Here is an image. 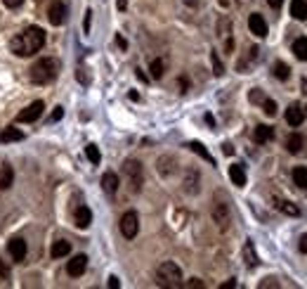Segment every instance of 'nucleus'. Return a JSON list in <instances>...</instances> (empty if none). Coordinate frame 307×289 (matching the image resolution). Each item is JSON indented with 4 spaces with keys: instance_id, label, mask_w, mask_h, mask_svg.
<instances>
[{
    "instance_id": "1",
    "label": "nucleus",
    "mask_w": 307,
    "mask_h": 289,
    "mask_svg": "<svg viewBox=\"0 0 307 289\" xmlns=\"http://www.w3.org/2000/svg\"><path fill=\"white\" fill-rule=\"evenodd\" d=\"M45 45V31L40 26H29L22 33H17L15 38L10 40V50L19 57H31L40 52Z\"/></svg>"
},
{
    "instance_id": "2",
    "label": "nucleus",
    "mask_w": 307,
    "mask_h": 289,
    "mask_svg": "<svg viewBox=\"0 0 307 289\" xmlns=\"http://www.w3.org/2000/svg\"><path fill=\"white\" fill-rule=\"evenodd\" d=\"M59 69H61L59 60H54V57H43V60H38V62L31 67L29 76L33 83L45 86V83H50V81H54V78L59 76Z\"/></svg>"
},
{
    "instance_id": "3",
    "label": "nucleus",
    "mask_w": 307,
    "mask_h": 289,
    "mask_svg": "<svg viewBox=\"0 0 307 289\" xmlns=\"http://www.w3.org/2000/svg\"><path fill=\"white\" fill-rule=\"evenodd\" d=\"M156 284H159V287H166V289L182 287L184 282H182V270H180V266L173 263V261L161 263V266L156 268Z\"/></svg>"
},
{
    "instance_id": "4",
    "label": "nucleus",
    "mask_w": 307,
    "mask_h": 289,
    "mask_svg": "<svg viewBox=\"0 0 307 289\" xmlns=\"http://www.w3.org/2000/svg\"><path fill=\"white\" fill-rule=\"evenodd\" d=\"M123 176H125L128 185H130V192H139V190H142L144 168H142V164H139L137 159H128V161L123 164Z\"/></svg>"
},
{
    "instance_id": "5",
    "label": "nucleus",
    "mask_w": 307,
    "mask_h": 289,
    "mask_svg": "<svg viewBox=\"0 0 307 289\" xmlns=\"http://www.w3.org/2000/svg\"><path fill=\"white\" fill-rule=\"evenodd\" d=\"M213 220L217 223V225L227 227L229 225V204H227V199H220V197H215V204H213Z\"/></svg>"
},
{
    "instance_id": "6",
    "label": "nucleus",
    "mask_w": 307,
    "mask_h": 289,
    "mask_svg": "<svg viewBox=\"0 0 307 289\" xmlns=\"http://www.w3.org/2000/svg\"><path fill=\"white\" fill-rule=\"evenodd\" d=\"M139 230V218H137V213L135 211H128V213H123V218H121V233L125 240H132L135 235H137Z\"/></svg>"
},
{
    "instance_id": "7",
    "label": "nucleus",
    "mask_w": 307,
    "mask_h": 289,
    "mask_svg": "<svg viewBox=\"0 0 307 289\" xmlns=\"http://www.w3.org/2000/svg\"><path fill=\"white\" fill-rule=\"evenodd\" d=\"M47 19H50L52 26H61V24L66 22V5H64L61 0L50 3V8H47Z\"/></svg>"
},
{
    "instance_id": "8",
    "label": "nucleus",
    "mask_w": 307,
    "mask_h": 289,
    "mask_svg": "<svg viewBox=\"0 0 307 289\" xmlns=\"http://www.w3.org/2000/svg\"><path fill=\"white\" fill-rule=\"evenodd\" d=\"M43 109H45V104L38 100V102H33V104H29L24 111H19V117L17 119H19L22 124H31V121H36V119L43 114Z\"/></svg>"
},
{
    "instance_id": "9",
    "label": "nucleus",
    "mask_w": 307,
    "mask_h": 289,
    "mask_svg": "<svg viewBox=\"0 0 307 289\" xmlns=\"http://www.w3.org/2000/svg\"><path fill=\"white\" fill-rule=\"evenodd\" d=\"M248 29H251V33L258 36V38H265V36H267V22H265L262 15H258V12H253V15L248 17Z\"/></svg>"
},
{
    "instance_id": "10",
    "label": "nucleus",
    "mask_w": 307,
    "mask_h": 289,
    "mask_svg": "<svg viewBox=\"0 0 307 289\" xmlns=\"http://www.w3.org/2000/svg\"><path fill=\"white\" fill-rule=\"evenodd\" d=\"M85 268H88V256L78 254V256H73L69 263H66V273H69L71 277H81V275L85 273Z\"/></svg>"
},
{
    "instance_id": "11",
    "label": "nucleus",
    "mask_w": 307,
    "mask_h": 289,
    "mask_svg": "<svg viewBox=\"0 0 307 289\" xmlns=\"http://www.w3.org/2000/svg\"><path fill=\"white\" fill-rule=\"evenodd\" d=\"M8 251H10V256H12V261L22 263L24 258H26V242L19 240V237H15V240L8 242Z\"/></svg>"
},
{
    "instance_id": "12",
    "label": "nucleus",
    "mask_w": 307,
    "mask_h": 289,
    "mask_svg": "<svg viewBox=\"0 0 307 289\" xmlns=\"http://www.w3.org/2000/svg\"><path fill=\"white\" fill-rule=\"evenodd\" d=\"M286 121H288V126L298 128V126L305 121V111H302V107H300V104H291V107L286 109Z\"/></svg>"
},
{
    "instance_id": "13",
    "label": "nucleus",
    "mask_w": 307,
    "mask_h": 289,
    "mask_svg": "<svg viewBox=\"0 0 307 289\" xmlns=\"http://www.w3.org/2000/svg\"><path fill=\"white\" fill-rule=\"evenodd\" d=\"M73 218H76V225L81 227V230H85V227H90V223H92V211L83 204V206H78L76 209Z\"/></svg>"
},
{
    "instance_id": "14",
    "label": "nucleus",
    "mask_w": 307,
    "mask_h": 289,
    "mask_svg": "<svg viewBox=\"0 0 307 289\" xmlns=\"http://www.w3.org/2000/svg\"><path fill=\"white\" fill-rule=\"evenodd\" d=\"M274 138V128L272 126H255V131H253V140L258 142V145H262V142H269Z\"/></svg>"
},
{
    "instance_id": "15",
    "label": "nucleus",
    "mask_w": 307,
    "mask_h": 289,
    "mask_svg": "<svg viewBox=\"0 0 307 289\" xmlns=\"http://www.w3.org/2000/svg\"><path fill=\"white\" fill-rule=\"evenodd\" d=\"M118 176L116 173H111V171H107L104 176H102V190L107 192V195H116V190H118Z\"/></svg>"
},
{
    "instance_id": "16",
    "label": "nucleus",
    "mask_w": 307,
    "mask_h": 289,
    "mask_svg": "<svg viewBox=\"0 0 307 289\" xmlns=\"http://www.w3.org/2000/svg\"><path fill=\"white\" fill-rule=\"evenodd\" d=\"M199 173L194 171V168H189L187 171V176H184V192H189V195H196L199 192Z\"/></svg>"
},
{
    "instance_id": "17",
    "label": "nucleus",
    "mask_w": 307,
    "mask_h": 289,
    "mask_svg": "<svg viewBox=\"0 0 307 289\" xmlns=\"http://www.w3.org/2000/svg\"><path fill=\"white\" fill-rule=\"evenodd\" d=\"M229 178H232V183H234L237 188H244V185H246V171H244V166H241V164H232L229 166Z\"/></svg>"
},
{
    "instance_id": "18",
    "label": "nucleus",
    "mask_w": 307,
    "mask_h": 289,
    "mask_svg": "<svg viewBox=\"0 0 307 289\" xmlns=\"http://www.w3.org/2000/svg\"><path fill=\"white\" fill-rule=\"evenodd\" d=\"M15 180V168L10 164H3L0 166V190H8Z\"/></svg>"
},
{
    "instance_id": "19",
    "label": "nucleus",
    "mask_w": 307,
    "mask_h": 289,
    "mask_svg": "<svg viewBox=\"0 0 307 289\" xmlns=\"http://www.w3.org/2000/svg\"><path fill=\"white\" fill-rule=\"evenodd\" d=\"M291 15H293V19L305 22L307 19V3L305 0H293L291 3Z\"/></svg>"
},
{
    "instance_id": "20",
    "label": "nucleus",
    "mask_w": 307,
    "mask_h": 289,
    "mask_svg": "<svg viewBox=\"0 0 307 289\" xmlns=\"http://www.w3.org/2000/svg\"><path fill=\"white\" fill-rule=\"evenodd\" d=\"M302 145H305V138H302L300 133H291L288 135V140H286V147H288L291 154H298L300 149H302Z\"/></svg>"
},
{
    "instance_id": "21",
    "label": "nucleus",
    "mask_w": 307,
    "mask_h": 289,
    "mask_svg": "<svg viewBox=\"0 0 307 289\" xmlns=\"http://www.w3.org/2000/svg\"><path fill=\"white\" fill-rule=\"evenodd\" d=\"M244 258H246V266H248V268L258 266V254H255V247H253V242H251V240L244 244Z\"/></svg>"
},
{
    "instance_id": "22",
    "label": "nucleus",
    "mask_w": 307,
    "mask_h": 289,
    "mask_svg": "<svg viewBox=\"0 0 307 289\" xmlns=\"http://www.w3.org/2000/svg\"><path fill=\"white\" fill-rule=\"evenodd\" d=\"M187 147L192 149L194 154H199L201 159H206V161H208V164H210V166H215V159H213V156H210V152H208V149L203 147V145H201V142H189V145H187Z\"/></svg>"
},
{
    "instance_id": "23",
    "label": "nucleus",
    "mask_w": 307,
    "mask_h": 289,
    "mask_svg": "<svg viewBox=\"0 0 307 289\" xmlns=\"http://www.w3.org/2000/svg\"><path fill=\"white\" fill-rule=\"evenodd\" d=\"M293 183H295L300 190H307V168L305 166H295V168H293Z\"/></svg>"
},
{
    "instance_id": "24",
    "label": "nucleus",
    "mask_w": 307,
    "mask_h": 289,
    "mask_svg": "<svg viewBox=\"0 0 307 289\" xmlns=\"http://www.w3.org/2000/svg\"><path fill=\"white\" fill-rule=\"evenodd\" d=\"M69 251H71V244L66 242V240H59V242H54V244H52L50 254H52V258H61V256H66Z\"/></svg>"
},
{
    "instance_id": "25",
    "label": "nucleus",
    "mask_w": 307,
    "mask_h": 289,
    "mask_svg": "<svg viewBox=\"0 0 307 289\" xmlns=\"http://www.w3.org/2000/svg\"><path fill=\"white\" fill-rule=\"evenodd\" d=\"M293 55L302 60V62H307V38H298L293 43Z\"/></svg>"
},
{
    "instance_id": "26",
    "label": "nucleus",
    "mask_w": 307,
    "mask_h": 289,
    "mask_svg": "<svg viewBox=\"0 0 307 289\" xmlns=\"http://www.w3.org/2000/svg\"><path fill=\"white\" fill-rule=\"evenodd\" d=\"M276 209H279V211H284V213H288V216H300L298 206H295L293 202H286V199H279V202H276Z\"/></svg>"
},
{
    "instance_id": "27",
    "label": "nucleus",
    "mask_w": 307,
    "mask_h": 289,
    "mask_svg": "<svg viewBox=\"0 0 307 289\" xmlns=\"http://www.w3.org/2000/svg\"><path fill=\"white\" fill-rule=\"evenodd\" d=\"M0 138H3V142H17V140H24V133L17 131V128H5Z\"/></svg>"
},
{
    "instance_id": "28",
    "label": "nucleus",
    "mask_w": 307,
    "mask_h": 289,
    "mask_svg": "<svg viewBox=\"0 0 307 289\" xmlns=\"http://www.w3.org/2000/svg\"><path fill=\"white\" fill-rule=\"evenodd\" d=\"M149 71H151V78H161L163 74H166V62H163V60H154Z\"/></svg>"
},
{
    "instance_id": "29",
    "label": "nucleus",
    "mask_w": 307,
    "mask_h": 289,
    "mask_svg": "<svg viewBox=\"0 0 307 289\" xmlns=\"http://www.w3.org/2000/svg\"><path fill=\"white\" fill-rule=\"evenodd\" d=\"M274 76L279 78V81H286V78L291 76V69H288V64L276 62V64H274Z\"/></svg>"
},
{
    "instance_id": "30",
    "label": "nucleus",
    "mask_w": 307,
    "mask_h": 289,
    "mask_svg": "<svg viewBox=\"0 0 307 289\" xmlns=\"http://www.w3.org/2000/svg\"><path fill=\"white\" fill-rule=\"evenodd\" d=\"M85 156L90 159L92 164H100V159H102V154H100V149H97V145H88V147H85Z\"/></svg>"
},
{
    "instance_id": "31",
    "label": "nucleus",
    "mask_w": 307,
    "mask_h": 289,
    "mask_svg": "<svg viewBox=\"0 0 307 289\" xmlns=\"http://www.w3.org/2000/svg\"><path fill=\"white\" fill-rule=\"evenodd\" d=\"M210 62H213V74H215V76H222V74H224V67H222V62H220L217 52H210Z\"/></svg>"
},
{
    "instance_id": "32",
    "label": "nucleus",
    "mask_w": 307,
    "mask_h": 289,
    "mask_svg": "<svg viewBox=\"0 0 307 289\" xmlns=\"http://www.w3.org/2000/svg\"><path fill=\"white\" fill-rule=\"evenodd\" d=\"M262 107H265V114H267V117H274L276 114V102L274 100H262Z\"/></svg>"
},
{
    "instance_id": "33",
    "label": "nucleus",
    "mask_w": 307,
    "mask_h": 289,
    "mask_svg": "<svg viewBox=\"0 0 307 289\" xmlns=\"http://www.w3.org/2000/svg\"><path fill=\"white\" fill-rule=\"evenodd\" d=\"M90 22H92V10H88V12H85V22H83L85 33H90Z\"/></svg>"
},
{
    "instance_id": "34",
    "label": "nucleus",
    "mask_w": 307,
    "mask_h": 289,
    "mask_svg": "<svg viewBox=\"0 0 307 289\" xmlns=\"http://www.w3.org/2000/svg\"><path fill=\"white\" fill-rule=\"evenodd\" d=\"M187 287H189V289H201V287H203V280H199V277H194V280L187 282Z\"/></svg>"
},
{
    "instance_id": "35",
    "label": "nucleus",
    "mask_w": 307,
    "mask_h": 289,
    "mask_svg": "<svg viewBox=\"0 0 307 289\" xmlns=\"http://www.w3.org/2000/svg\"><path fill=\"white\" fill-rule=\"evenodd\" d=\"M0 277H3V280H8L10 277V268L5 266V261H0Z\"/></svg>"
},
{
    "instance_id": "36",
    "label": "nucleus",
    "mask_w": 307,
    "mask_h": 289,
    "mask_svg": "<svg viewBox=\"0 0 307 289\" xmlns=\"http://www.w3.org/2000/svg\"><path fill=\"white\" fill-rule=\"evenodd\" d=\"M3 3H5V8H10V10H15V8H19V5H22L24 0H3Z\"/></svg>"
},
{
    "instance_id": "37",
    "label": "nucleus",
    "mask_w": 307,
    "mask_h": 289,
    "mask_svg": "<svg viewBox=\"0 0 307 289\" xmlns=\"http://www.w3.org/2000/svg\"><path fill=\"white\" fill-rule=\"evenodd\" d=\"M61 117H64V109H61V107H54V111H52V117L50 119H52V121H59Z\"/></svg>"
},
{
    "instance_id": "38",
    "label": "nucleus",
    "mask_w": 307,
    "mask_h": 289,
    "mask_svg": "<svg viewBox=\"0 0 307 289\" xmlns=\"http://www.w3.org/2000/svg\"><path fill=\"white\" fill-rule=\"evenodd\" d=\"M298 249L302 251V254H307V235H302V237H300V242H298Z\"/></svg>"
},
{
    "instance_id": "39",
    "label": "nucleus",
    "mask_w": 307,
    "mask_h": 289,
    "mask_svg": "<svg viewBox=\"0 0 307 289\" xmlns=\"http://www.w3.org/2000/svg\"><path fill=\"white\" fill-rule=\"evenodd\" d=\"M260 287H279V282H274V277H267L265 282H260Z\"/></svg>"
},
{
    "instance_id": "40",
    "label": "nucleus",
    "mask_w": 307,
    "mask_h": 289,
    "mask_svg": "<svg viewBox=\"0 0 307 289\" xmlns=\"http://www.w3.org/2000/svg\"><path fill=\"white\" fill-rule=\"evenodd\" d=\"M109 287H111V289H118V287H121L118 277H114V275H111V277H109Z\"/></svg>"
},
{
    "instance_id": "41",
    "label": "nucleus",
    "mask_w": 307,
    "mask_h": 289,
    "mask_svg": "<svg viewBox=\"0 0 307 289\" xmlns=\"http://www.w3.org/2000/svg\"><path fill=\"white\" fill-rule=\"evenodd\" d=\"M267 3H269V8H274V10H279L284 5V0H267Z\"/></svg>"
},
{
    "instance_id": "42",
    "label": "nucleus",
    "mask_w": 307,
    "mask_h": 289,
    "mask_svg": "<svg viewBox=\"0 0 307 289\" xmlns=\"http://www.w3.org/2000/svg\"><path fill=\"white\" fill-rule=\"evenodd\" d=\"M237 287V280H229V282H224V284H220V289H234Z\"/></svg>"
},
{
    "instance_id": "43",
    "label": "nucleus",
    "mask_w": 307,
    "mask_h": 289,
    "mask_svg": "<svg viewBox=\"0 0 307 289\" xmlns=\"http://www.w3.org/2000/svg\"><path fill=\"white\" fill-rule=\"evenodd\" d=\"M78 81H81V83H88V81H90L88 74H83V69H78Z\"/></svg>"
},
{
    "instance_id": "44",
    "label": "nucleus",
    "mask_w": 307,
    "mask_h": 289,
    "mask_svg": "<svg viewBox=\"0 0 307 289\" xmlns=\"http://www.w3.org/2000/svg\"><path fill=\"white\" fill-rule=\"evenodd\" d=\"M251 100H253V102H262L265 97H262V95L258 93V90H253V93H251Z\"/></svg>"
},
{
    "instance_id": "45",
    "label": "nucleus",
    "mask_w": 307,
    "mask_h": 289,
    "mask_svg": "<svg viewBox=\"0 0 307 289\" xmlns=\"http://www.w3.org/2000/svg\"><path fill=\"white\" fill-rule=\"evenodd\" d=\"M222 152H224V154H234V147H232L229 142H224V145H222Z\"/></svg>"
},
{
    "instance_id": "46",
    "label": "nucleus",
    "mask_w": 307,
    "mask_h": 289,
    "mask_svg": "<svg viewBox=\"0 0 307 289\" xmlns=\"http://www.w3.org/2000/svg\"><path fill=\"white\" fill-rule=\"evenodd\" d=\"M116 43H118V47H123V50L128 47V43H125V38H123V36H116Z\"/></svg>"
},
{
    "instance_id": "47",
    "label": "nucleus",
    "mask_w": 307,
    "mask_h": 289,
    "mask_svg": "<svg viewBox=\"0 0 307 289\" xmlns=\"http://www.w3.org/2000/svg\"><path fill=\"white\" fill-rule=\"evenodd\" d=\"M128 8V0H118V10H125Z\"/></svg>"
},
{
    "instance_id": "48",
    "label": "nucleus",
    "mask_w": 307,
    "mask_h": 289,
    "mask_svg": "<svg viewBox=\"0 0 307 289\" xmlns=\"http://www.w3.org/2000/svg\"><path fill=\"white\" fill-rule=\"evenodd\" d=\"M184 3H187L189 8H196V5H199V0H184Z\"/></svg>"
},
{
    "instance_id": "49",
    "label": "nucleus",
    "mask_w": 307,
    "mask_h": 289,
    "mask_svg": "<svg viewBox=\"0 0 307 289\" xmlns=\"http://www.w3.org/2000/svg\"><path fill=\"white\" fill-rule=\"evenodd\" d=\"M302 88H305V93H307V78H302Z\"/></svg>"
}]
</instances>
